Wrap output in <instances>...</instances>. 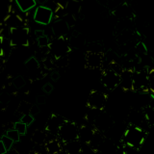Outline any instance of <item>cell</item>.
<instances>
[{"label": "cell", "instance_id": "19", "mask_svg": "<svg viewBox=\"0 0 154 154\" xmlns=\"http://www.w3.org/2000/svg\"><path fill=\"white\" fill-rule=\"evenodd\" d=\"M5 22L9 27H17V26H26V20L23 18L20 14H17V12H13L12 14H9L5 18Z\"/></svg>", "mask_w": 154, "mask_h": 154}, {"label": "cell", "instance_id": "28", "mask_svg": "<svg viewBox=\"0 0 154 154\" xmlns=\"http://www.w3.org/2000/svg\"><path fill=\"white\" fill-rule=\"evenodd\" d=\"M69 63V56L65 55L55 59V66L57 67H66Z\"/></svg>", "mask_w": 154, "mask_h": 154}, {"label": "cell", "instance_id": "32", "mask_svg": "<svg viewBox=\"0 0 154 154\" xmlns=\"http://www.w3.org/2000/svg\"><path fill=\"white\" fill-rule=\"evenodd\" d=\"M135 50H136L137 54H141V55H146V53L148 51L147 46L143 42H139L137 43L136 46H135Z\"/></svg>", "mask_w": 154, "mask_h": 154}, {"label": "cell", "instance_id": "40", "mask_svg": "<svg viewBox=\"0 0 154 154\" xmlns=\"http://www.w3.org/2000/svg\"><path fill=\"white\" fill-rule=\"evenodd\" d=\"M38 113H40V109H38L37 106H35V105H33L32 106V108H31V110H30V114L32 115V116H37Z\"/></svg>", "mask_w": 154, "mask_h": 154}, {"label": "cell", "instance_id": "46", "mask_svg": "<svg viewBox=\"0 0 154 154\" xmlns=\"http://www.w3.org/2000/svg\"><path fill=\"white\" fill-rule=\"evenodd\" d=\"M74 1H78V2H81V1H83V0H74Z\"/></svg>", "mask_w": 154, "mask_h": 154}, {"label": "cell", "instance_id": "16", "mask_svg": "<svg viewBox=\"0 0 154 154\" xmlns=\"http://www.w3.org/2000/svg\"><path fill=\"white\" fill-rule=\"evenodd\" d=\"M43 146L48 154H59L62 151H64V144L58 137L47 140V142Z\"/></svg>", "mask_w": 154, "mask_h": 154}, {"label": "cell", "instance_id": "41", "mask_svg": "<svg viewBox=\"0 0 154 154\" xmlns=\"http://www.w3.org/2000/svg\"><path fill=\"white\" fill-rule=\"evenodd\" d=\"M45 100H46V98H45V95H38L37 96V103L38 104H45Z\"/></svg>", "mask_w": 154, "mask_h": 154}, {"label": "cell", "instance_id": "2", "mask_svg": "<svg viewBox=\"0 0 154 154\" xmlns=\"http://www.w3.org/2000/svg\"><path fill=\"white\" fill-rule=\"evenodd\" d=\"M8 38L10 45L14 46H29L30 45V29L27 26H17L9 29Z\"/></svg>", "mask_w": 154, "mask_h": 154}, {"label": "cell", "instance_id": "29", "mask_svg": "<svg viewBox=\"0 0 154 154\" xmlns=\"http://www.w3.org/2000/svg\"><path fill=\"white\" fill-rule=\"evenodd\" d=\"M1 141L3 142V143H4V146H5V147H6V149H7V151L9 152V151H11V149L13 148V146H14V142L13 141V140L10 138L9 136H7L6 134L5 135H2L1 136Z\"/></svg>", "mask_w": 154, "mask_h": 154}, {"label": "cell", "instance_id": "8", "mask_svg": "<svg viewBox=\"0 0 154 154\" xmlns=\"http://www.w3.org/2000/svg\"><path fill=\"white\" fill-rule=\"evenodd\" d=\"M105 62L104 52L87 51L85 55V66L89 69H101Z\"/></svg>", "mask_w": 154, "mask_h": 154}, {"label": "cell", "instance_id": "27", "mask_svg": "<svg viewBox=\"0 0 154 154\" xmlns=\"http://www.w3.org/2000/svg\"><path fill=\"white\" fill-rule=\"evenodd\" d=\"M6 135L11 138L14 143H19L20 142V134L16 128H11L6 131Z\"/></svg>", "mask_w": 154, "mask_h": 154}, {"label": "cell", "instance_id": "14", "mask_svg": "<svg viewBox=\"0 0 154 154\" xmlns=\"http://www.w3.org/2000/svg\"><path fill=\"white\" fill-rule=\"evenodd\" d=\"M51 29L54 37H66L70 27L64 18H60L56 19V21L52 24Z\"/></svg>", "mask_w": 154, "mask_h": 154}, {"label": "cell", "instance_id": "42", "mask_svg": "<svg viewBox=\"0 0 154 154\" xmlns=\"http://www.w3.org/2000/svg\"><path fill=\"white\" fill-rule=\"evenodd\" d=\"M50 76H51V80H53V81H58L60 78V74L58 71H53Z\"/></svg>", "mask_w": 154, "mask_h": 154}, {"label": "cell", "instance_id": "33", "mask_svg": "<svg viewBox=\"0 0 154 154\" xmlns=\"http://www.w3.org/2000/svg\"><path fill=\"white\" fill-rule=\"evenodd\" d=\"M37 41H38V47H48L49 46V43H50V40L46 35H43L40 38H37Z\"/></svg>", "mask_w": 154, "mask_h": 154}, {"label": "cell", "instance_id": "35", "mask_svg": "<svg viewBox=\"0 0 154 154\" xmlns=\"http://www.w3.org/2000/svg\"><path fill=\"white\" fill-rule=\"evenodd\" d=\"M34 116H32L30 113L29 114H24V115H22V117H21V119H20V120L22 122H24L25 123L27 126H29V125H31L33 122H34Z\"/></svg>", "mask_w": 154, "mask_h": 154}, {"label": "cell", "instance_id": "3", "mask_svg": "<svg viewBox=\"0 0 154 154\" xmlns=\"http://www.w3.org/2000/svg\"><path fill=\"white\" fill-rule=\"evenodd\" d=\"M48 47H49V54L54 59L69 55L71 52L69 38H66V37H55L51 40Z\"/></svg>", "mask_w": 154, "mask_h": 154}, {"label": "cell", "instance_id": "23", "mask_svg": "<svg viewBox=\"0 0 154 154\" xmlns=\"http://www.w3.org/2000/svg\"><path fill=\"white\" fill-rule=\"evenodd\" d=\"M24 66H25L28 72H30V74L37 73L38 69H40V63H38V61L36 57H30L25 62Z\"/></svg>", "mask_w": 154, "mask_h": 154}, {"label": "cell", "instance_id": "44", "mask_svg": "<svg viewBox=\"0 0 154 154\" xmlns=\"http://www.w3.org/2000/svg\"><path fill=\"white\" fill-rule=\"evenodd\" d=\"M35 35H36V38H40L43 35H45V33L43 30H36L35 31Z\"/></svg>", "mask_w": 154, "mask_h": 154}, {"label": "cell", "instance_id": "21", "mask_svg": "<svg viewBox=\"0 0 154 154\" xmlns=\"http://www.w3.org/2000/svg\"><path fill=\"white\" fill-rule=\"evenodd\" d=\"M17 7L21 13L25 14L37 6V0H14Z\"/></svg>", "mask_w": 154, "mask_h": 154}, {"label": "cell", "instance_id": "7", "mask_svg": "<svg viewBox=\"0 0 154 154\" xmlns=\"http://www.w3.org/2000/svg\"><path fill=\"white\" fill-rule=\"evenodd\" d=\"M54 17L53 10L45 5H38L33 14L34 21L41 25H48Z\"/></svg>", "mask_w": 154, "mask_h": 154}, {"label": "cell", "instance_id": "4", "mask_svg": "<svg viewBox=\"0 0 154 154\" xmlns=\"http://www.w3.org/2000/svg\"><path fill=\"white\" fill-rule=\"evenodd\" d=\"M57 137L61 140L63 143L72 141V140L79 139V126L76 122L66 119L61 125L57 134Z\"/></svg>", "mask_w": 154, "mask_h": 154}, {"label": "cell", "instance_id": "37", "mask_svg": "<svg viewBox=\"0 0 154 154\" xmlns=\"http://www.w3.org/2000/svg\"><path fill=\"white\" fill-rule=\"evenodd\" d=\"M9 101H10V95L8 93H2L0 94V103L8 105Z\"/></svg>", "mask_w": 154, "mask_h": 154}, {"label": "cell", "instance_id": "11", "mask_svg": "<svg viewBox=\"0 0 154 154\" xmlns=\"http://www.w3.org/2000/svg\"><path fill=\"white\" fill-rule=\"evenodd\" d=\"M66 119L64 117H62L60 115H56V114H52L50 116V118L48 119L46 125H45V131L50 134V135H54L57 136L58 131L61 127V125L66 122Z\"/></svg>", "mask_w": 154, "mask_h": 154}, {"label": "cell", "instance_id": "26", "mask_svg": "<svg viewBox=\"0 0 154 154\" xmlns=\"http://www.w3.org/2000/svg\"><path fill=\"white\" fill-rule=\"evenodd\" d=\"M87 51H93V52H104V47L98 42H93L87 46Z\"/></svg>", "mask_w": 154, "mask_h": 154}, {"label": "cell", "instance_id": "9", "mask_svg": "<svg viewBox=\"0 0 154 154\" xmlns=\"http://www.w3.org/2000/svg\"><path fill=\"white\" fill-rule=\"evenodd\" d=\"M133 86L134 91L148 93V76L147 71L142 69H134L133 71Z\"/></svg>", "mask_w": 154, "mask_h": 154}, {"label": "cell", "instance_id": "45", "mask_svg": "<svg viewBox=\"0 0 154 154\" xmlns=\"http://www.w3.org/2000/svg\"><path fill=\"white\" fill-rule=\"evenodd\" d=\"M47 2V0H37V3L38 5H45Z\"/></svg>", "mask_w": 154, "mask_h": 154}, {"label": "cell", "instance_id": "5", "mask_svg": "<svg viewBox=\"0 0 154 154\" xmlns=\"http://www.w3.org/2000/svg\"><path fill=\"white\" fill-rule=\"evenodd\" d=\"M120 81H122V75L119 74L112 69L108 66L107 69L102 70L100 76V82L106 90L113 91L119 87Z\"/></svg>", "mask_w": 154, "mask_h": 154}, {"label": "cell", "instance_id": "20", "mask_svg": "<svg viewBox=\"0 0 154 154\" xmlns=\"http://www.w3.org/2000/svg\"><path fill=\"white\" fill-rule=\"evenodd\" d=\"M48 140V133L45 130H40L37 129L33 132L32 136H31V141L38 146H45V143Z\"/></svg>", "mask_w": 154, "mask_h": 154}, {"label": "cell", "instance_id": "31", "mask_svg": "<svg viewBox=\"0 0 154 154\" xmlns=\"http://www.w3.org/2000/svg\"><path fill=\"white\" fill-rule=\"evenodd\" d=\"M14 128H16L20 135H26V133H27V125L24 122H22L21 120L14 122Z\"/></svg>", "mask_w": 154, "mask_h": 154}, {"label": "cell", "instance_id": "12", "mask_svg": "<svg viewBox=\"0 0 154 154\" xmlns=\"http://www.w3.org/2000/svg\"><path fill=\"white\" fill-rule=\"evenodd\" d=\"M96 128L94 124L87 122L79 126V140L83 143V144H89L95 133Z\"/></svg>", "mask_w": 154, "mask_h": 154}, {"label": "cell", "instance_id": "34", "mask_svg": "<svg viewBox=\"0 0 154 154\" xmlns=\"http://www.w3.org/2000/svg\"><path fill=\"white\" fill-rule=\"evenodd\" d=\"M13 86L17 90L21 89L25 86V80H24V78L22 76H17L16 78L13 80Z\"/></svg>", "mask_w": 154, "mask_h": 154}, {"label": "cell", "instance_id": "13", "mask_svg": "<svg viewBox=\"0 0 154 154\" xmlns=\"http://www.w3.org/2000/svg\"><path fill=\"white\" fill-rule=\"evenodd\" d=\"M127 122L130 125H138V126L143 127V124L146 123L143 110H138L134 108L130 110L127 115Z\"/></svg>", "mask_w": 154, "mask_h": 154}, {"label": "cell", "instance_id": "6", "mask_svg": "<svg viewBox=\"0 0 154 154\" xmlns=\"http://www.w3.org/2000/svg\"><path fill=\"white\" fill-rule=\"evenodd\" d=\"M108 102V95L100 91L93 90L87 99V107L89 109L103 111Z\"/></svg>", "mask_w": 154, "mask_h": 154}, {"label": "cell", "instance_id": "1", "mask_svg": "<svg viewBox=\"0 0 154 154\" xmlns=\"http://www.w3.org/2000/svg\"><path fill=\"white\" fill-rule=\"evenodd\" d=\"M146 136L147 133L142 126L128 124V127L124 130L122 139L123 143L140 149L146 142Z\"/></svg>", "mask_w": 154, "mask_h": 154}, {"label": "cell", "instance_id": "38", "mask_svg": "<svg viewBox=\"0 0 154 154\" xmlns=\"http://www.w3.org/2000/svg\"><path fill=\"white\" fill-rule=\"evenodd\" d=\"M5 54V38L0 35V57Z\"/></svg>", "mask_w": 154, "mask_h": 154}, {"label": "cell", "instance_id": "10", "mask_svg": "<svg viewBox=\"0 0 154 154\" xmlns=\"http://www.w3.org/2000/svg\"><path fill=\"white\" fill-rule=\"evenodd\" d=\"M114 123L115 122L112 118V116L108 114L107 112H103V111H100V113L97 115V117L95 118L94 122V127L103 133L108 132L109 130L112 128Z\"/></svg>", "mask_w": 154, "mask_h": 154}, {"label": "cell", "instance_id": "24", "mask_svg": "<svg viewBox=\"0 0 154 154\" xmlns=\"http://www.w3.org/2000/svg\"><path fill=\"white\" fill-rule=\"evenodd\" d=\"M143 112L146 118V123L149 126H154V108L151 105H147L143 108Z\"/></svg>", "mask_w": 154, "mask_h": 154}, {"label": "cell", "instance_id": "25", "mask_svg": "<svg viewBox=\"0 0 154 154\" xmlns=\"http://www.w3.org/2000/svg\"><path fill=\"white\" fill-rule=\"evenodd\" d=\"M32 104L29 103L28 101L22 100L20 101V103L17 106V113H19L20 115H24V114H29L30 113V110L32 108Z\"/></svg>", "mask_w": 154, "mask_h": 154}, {"label": "cell", "instance_id": "22", "mask_svg": "<svg viewBox=\"0 0 154 154\" xmlns=\"http://www.w3.org/2000/svg\"><path fill=\"white\" fill-rule=\"evenodd\" d=\"M69 43L71 48H80L85 45L86 41L84 36L79 32H75L72 34V36L69 38Z\"/></svg>", "mask_w": 154, "mask_h": 154}, {"label": "cell", "instance_id": "36", "mask_svg": "<svg viewBox=\"0 0 154 154\" xmlns=\"http://www.w3.org/2000/svg\"><path fill=\"white\" fill-rule=\"evenodd\" d=\"M71 0H55V4L56 7H61V8H65L66 9L67 5L69 4Z\"/></svg>", "mask_w": 154, "mask_h": 154}, {"label": "cell", "instance_id": "17", "mask_svg": "<svg viewBox=\"0 0 154 154\" xmlns=\"http://www.w3.org/2000/svg\"><path fill=\"white\" fill-rule=\"evenodd\" d=\"M113 14L120 19H131L133 16V10L126 2H123L115 8Z\"/></svg>", "mask_w": 154, "mask_h": 154}, {"label": "cell", "instance_id": "39", "mask_svg": "<svg viewBox=\"0 0 154 154\" xmlns=\"http://www.w3.org/2000/svg\"><path fill=\"white\" fill-rule=\"evenodd\" d=\"M42 91H45V94H50V93H52V91H53V86L50 83H46V84L43 85Z\"/></svg>", "mask_w": 154, "mask_h": 154}, {"label": "cell", "instance_id": "18", "mask_svg": "<svg viewBox=\"0 0 154 154\" xmlns=\"http://www.w3.org/2000/svg\"><path fill=\"white\" fill-rule=\"evenodd\" d=\"M64 144V151L67 154H79L83 152V143L79 139L66 142Z\"/></svg>", "mask_w": 154, "mask_h": 154}, {"label": "cell", "instance_id": "30", "mask_svg": "<svg viewBox=\"0 0 154 154\" xmlns=\"http://www.w3.org/2000/svg\"><path fill=\"white\" fill-rule=\"evenodd\" d=\"M148 76V89L151 94H154V69H150L147 70Z\"/></svg>", "mask_w": 154, "mask_h": 154}, {"label": "cell", "instance_id": "43", "mask_svg": "<svg viewBox=\"0 0 154 154\" xmlns=\"http://www.w3.org/2000/svg\"><path fill=\"white\" fill-rule=\"evenodd\" d=\"M7 152L8 151H7L6 147H5L3 142L1 141V140H0V154H5V153H7Z\"/></svg>", "mask_w": 154, "mask_h": 154}, {"label": "cell", "instance_id": "15", "mask_svg": "<svg viewBox=\"0 0 154 154\" xmlns=\"http://www.w3.org/2000/svg\"><path fill=\"white\" fill-rule=\"evenodd\" d=\"M133 71L134 69H125L122 74V81L119 87L124 91H134L133 86Z\"/></svg>", "mask_w": 154, "mask_h": 154}]
</instances>
